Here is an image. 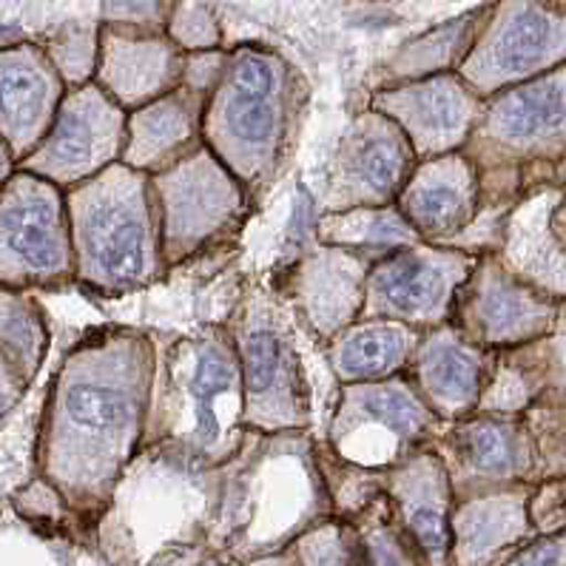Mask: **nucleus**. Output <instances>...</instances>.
Here are the masks:
<instances>
[{"label":"nucleus","mask_w":566,"mask_h":566,"mask_svg":"<svg viewBox=\"0 0 566 566\" xmlns=\"http://www.w3.org/2000/svg\"><path fill=\"white\" fill-rule=\"evenodd\" d=\"M424 331L390 319H359L331 339V367L339 385L401 376Z\"/></svg>","instance_id":"nucleus-23"},{"label":"nucleus","mask_w":566,"mask_h":566,"mask_svg":"<svg viewBox=\"0 0 566 566\" xmlns=\"http://www.w3.org/2000/svg\"><path fill=\"white\" fill-rule=\"evenodd\" d=\"M74 282L101 294H128L163 273L160 217L151 174L114 163L66 191Z\"/></svg>","instance_id":"nucleus-5"},{"label":"nucleus","mask_w":566,"mask_h":566,"mask_svg":"<svg viewBox=\"0 0 566 566\" xmlns=\"http://www.w3.org/2000/svg\"><path fill=\"white\" fill-rule=\"evenodd\" d=\"M381 490L394 501L396 515L419 546L424 566H450L453 484L433 444L381 473Z\"/></svg>","instance_id":"nucleus-19"},{"label":"nucleus","mask_w":566,"mask_h":566,"mask_svg":"<svg viewBox=\"0 0 566 566\" xmlns=\"http://www.w3.org/2000/svg\"><path fill=\"white\" fill-rule=\"evenodd\" d=\"M200 566H228V564H222V560H217V558H206Z\"/></svg>","instance_id":"nucleus-38"},{"label":"nucleus","mask_w":566,"mask_h":566,"mask_svg":"<svg viewBox=\"0 0 566 566\" xmlns=\"http://www.w3.org/2000/svg\"><path fill=\"white\" fill-rule=\"evenodd\" d=\"M481 134L504 146H535L566 128V72L510 88L484 112Z\"/></svg>","instance_id":"nucleus-24"},{"label":"nucleus","mask_w":566,"mask_h":566,"mask_svg":"<svg viewBox=\"0 0 566 566\" xmlns=\"http://www.w3.org/2000/svg\"><path fill=\"white\" fill-rule=\"evenodd\" d=\"M206 97L186 83L157 101L128 112L126 148L120 163L143 174H157L202 146Z\"/></svg>","instance_id":"nucleus-22"},{"label":"nucleus","mask_w":566,"mask_h":566,"mask_svg":"<svg viewBox=\"0 0 566 566\" xmlns=\"http://www.w3.org/2000/svg\"><path fill=\"white\" fill-rule=\"evenodd\" d=\"M407 370L416 394L441 424L475 410L484 394V356L450 322L421 334Z\"/></svg>","instance_id":"nucleus-20"},{"label":"nucleus","mask_w":566,"mask_h":566,"mask_svg":"<svg viewBox=\"0 0 566 566\" xmlns=\"http://www.w3.org/2000/svg\"><path fill=\"white\" fill-rule=\"evenodd\" d=\"M285 296L253 291L228 331L242 374V424L248 433H296L311 424V381L296 350Z\"/></svg>","instance_id":"nucleus-6"},{"label":"nucleus","mask_w":566,"mask_h":566,"mask_svg":"<svg viewBox=\"0 0 566 566\" xmlns=\"http://www.w3.org/2000/svg\"><path fill=\"white\" fill-rule=\"evenodd\" d=\"M479 174L470 154L447 151L419 160L401 188L396 208L421 242L453 245L475 217Z\"/></svg>","instance_id":"nucleus-18"},{"label":"nucleus","mask_w":566,"mask_h":566,"mask_svg":"<svg viewBox=\"0 0 566 566\" xmlns=\"http://www.w3.org/2000/svg\"><path fill=\"white\" fill-rule=\"evenodd\" d=\"M455 331L481 345H513L535 336L546 307L495 265H473L453 305Z\"/></svg>","instance_id":"nucleus-21"},{"label":"nucleus","mask_w":566,"mask_h":566,"mask_svg":"<svg viewBox=\"0 0 566 566\" xmlns=\"http://www.w3.org/2000/svg\"><path fill=\"white\" fill-rule=\"evenodd\" d=\"M300 81L276 52L240 46L202 108V146L248 193L276 177L300 114Z\"/></svg>","instance_id":"nucleus-4"},{"label":"nucleus","mask_w":566,"mask_h":566,"mask_svg":"<svg viewBox=\"0 0 566 566\" xmlns=\"http://www.w3.org/2000/svg\"><path fill=\"white\" fill-rule=\"evenodd\" d=\"M473 265L464 248L433 242H416L379 256L367 268L359 319H390L416 331L447 325Z\"/></svg>","instance_id":"nucleus-11"},{"label":"nucleus","mask_w":566,"mask_h":566,"mask_svg":"<svg viewBox=\"0 0 566 566\" xmlns=\"http://www.w3.org/2000/svg\"><path fill=\"white\" fill-rule=\"evenodd\" d=\"M174 0H106L103 14L108 23H132V27L163 29L168 23Z\"/></svg>","instance_id":"nucleus-33"},{"label":"nucleus","mask_w":566,"mask_h":566,"mask_svg":"<svg viewBox=\"0 0 566 566\" xmlns=\"http://www.w3.org/2000/svg\"><path fill=\"white\" fill-rule=\"evenodd\" d=\"M154 374L166 385L151 387L148 427L154 447H168L191 464L220 470L237 455L248 430L242 424V374L228 331L186 334L157 356Z\"/></svg>","instance_id":"nucleus-3"},{"label":"nucleus","mask_w":566,"mask_h":566,"mask_svg":"<svg viewBox=\"0 0 566 566\" xmlns=\"http://www.w3.org/2000/svg\"><path fill=\"white\" fill-rule=\"evenodd\" d=\"M316 242L356 251L376 262L379 256L416 245L419 233L407 226L396 206L379 208H345V211H327L316 222Z\"/></svg>","instance_id":"nucleus-27"},{"label":"nucleus","mask_w":566,"mask_h":566,"mask_svg":"<svg viewBox=\"0 0 566 566\" xmlns=\"http://www.w3.org/2000/svg\"><path fill=\"white\" fill-rule=\"evenodd\" d=\"M217 475L208 544H222L242 560L280 555L311 526L327 521L334 501L319 455L307 447L305 430L251 433Z\"/></svg>","instance_id":"nucleus-2"},{"label":"nucleus","mask_w":566,"mask_h":566,"mask_svg":"<svg viewBox=\"0 0 566 566\" xmlns=\"http://www.w3.org/2000/svg\"><path fill=\"white\" fill-rule=\"evenodd\" d=\"M486 14H490V7L473 9V12L453 18L450 23H441V27L419 34L413 41H407L381 66L379 86H394V83L421 81V77H433V74L459 72L467 52L473 49L475 38H479L481 27H484Z\"/></svg>","instance_id":"nucleus-25"},{"label":"nucleus","mask_w":566,"mask_h":566,"mask_svg":"<svg viewBox=\"0 0 566 566\" xmlns=\"http://www.w3.org/2000/svg\"><path fill=\"white\" fill-rule=\"evenodd\" d=\"M14 171H18V160H14V154L12 148L7 146V140L0 137V186H3Z\"/></svg>","instance_id":"nucleus-37"},{"label":"nucleus","mask_w":566,"mask_h":566,"mask_svg":"<svg viewBox=\"0 0 566 566\" xmlns=\"http://www.w3.org/2000/svg\"><path fill=\"white\" fill-rule=\"evenodd\" d=\"M49 61L69 88L94 81L97 72V54H101V29L94 23H66L49 38Z\"/></svg>","instance_id":"nucleus-31"},{"label":"nucleus","mask_w":566,"mask_h":566,"mask_svg":"<svg viewBox=\"0 0 566 566\" xmlns=\"http://www.w3.org/2000/svg\"><path fill=\"white\" fill-rule=\"evenodd\" d=\"M370 260L356 251L319 245L287 268L285 302L319 339H334L359 322Z\"/></svg>","instance_id":"nucleus-16"},{"label":"nucleus","mask_w":566,"mask_h":566,"mask_svg":"<svg viewBox=\"0 0 566 566\" xmlns=\"http://www.w3.org/2000/svg\"><path fill=\"white\" fill-rule=\"evenodd\" d=\"M564 57L566 0H501L490 7L459 77L475 94H490L546 72Z\"/></svg>","instance_id":"nucleus-10"},{"label":"nucleus","mask_w":566,"mask_h":566,"mask_svg":"<svg viewBox=\"0 0 566 566\" xmlns=\"http://www.w3.org/2000/svg\"><path fill=\"white\" fill-rule=\"evenodd\" d=\"M506 566H566V541L549 538L533 544L521 555H515Z\"/></svg>","instance_id":"nucleus-36"},{"label":"nucleus","mask_w":566,"mask_h":566,"mask_svg":"<svg viewBox=\"0 0 566 566\" xmlns=\"http://www.w3.org/2000/svg\"><path fill=\"white\" fill-rule=\"evenodd\" d=\"M419 166L413 146L387 114L367 108L350 123L331 168V211L396 206Z\"/></svg>","instance_id":"nucleus-13"},{"label":"nucleus","mask_w":566,"mask_h":566,"mask_svg":"<svg viewBox=\"0 0 566 566\" xmlns=\"http://www.w3.org/2000/svg\"><path fill=\"white\" fill-rule=\"evenodd\" d=\"M66 92L46 49L29 41L0 46V137L14 160L41 146Z\"/></svg>","instance_id":"nucleus-17"},{"label":"nucleus","mask_w":566,"mask_h":566,"mask_svg":"<svg viewBox=\"0 0 566 566\" xmlns=\"http://www.w3.org/2000/svg\"><path fill=\"white\" fill-rule=\"evenodd\" d=\"M521 510L510 499H475L450 513V560L484 564L495 549L518 535Z\"/></svg>","instance_id":"nucleus-28"},{"label":"nucleus","mask_w":566,"mask_h":566,"mask_svg":"<svg viewBox=\"0 0 566 566\" xmlns=\"http://www.w3.org/2000/svg\"><path fill=\"white\" fill-rule=\"evenodd\" d=\"M447 450H436L444 461L450 484L461 475L473 479H506L524 461L513 427L495 419L455 421L444 433Z\"/></svg>","instance_id":"nucleus-26"},{"label":"nucleus","mask_w":566,"mask_h":566,"mask_svg":"<svg viewBox=\"0 0 566 566\" xmlns=\"http://www.w3.org/2000/svg\"><path fill=\"white\" fill-rule=\"evenodd\" d=\"M186 52L166 29L106 23L94 83L126 112L146 106L182 83Z\"/></svg>","instance_id":"nucleus-15"},{"label":"nucleus","mask_w":566,"mask_h":566,"mask_svg":"<svg viewBox=\"0 0 566 566\" xmlns=\"http://www.w3.org/2000/svg\"><path fill=\"white\" fill-rule=\"evenodd\" d=\"M166 32L182 52H208L220 46V29L200 0H174Z\"/></svg>","instance_id":"nucleus-32"},{"label":"nucleus","mask_w":566,"mask_h":566,"mask_svg":"<svg viewBox=\"0 0 566 566\" xmlns=\"http://www.w3.org/2000/svg\"><path fill=\"white\" fill-rule=\"evenodd\" d=\"M72 535L46 524H34L12 510H0V566H77Z\"/></svg>","instance_id":"nucleus-30"},{"label":"nucleus","mask_w":566,"mask_h":566,"mask_svg":"<svg viewBox=\"0 0 566 566\" xmlns=\"http://www.w3.org/2000/svg\"><path fill=\"white\" fill-rule=\"evenodd\" d=\"M370 108L387 114L405 132L419 160L461 151L479 120L475 92L461 81L459 72L379 86L370 97Z\"/></svg>","instance_id":"nucleus-14"},{"label":"nucleus","mask_w":566,"mask_h":566,"mask_svg":"<svg viewBox=\"0 0 566 566\" xmlns=\"http://www.w3.org/2000/svg\"><path fill=\"white\" fill-rule=\"evenodd\" d=\"M151 191L166 268L191 260L193 253L237 231L251 197L206 146L151 174Z\"/></svg>","instance_id":"nucleus-9"},{"label":"nucleus","mask_w":566,"mask_h":566,"mask_svg":"<svg viewBox=\"0 0 566 566\" xmlns=\"http://www.w3.org/2000/svg\"><path fill=\"white\" fill-rule=\"evenodd\" d=\"M316 200L314 193L307 191L305 186H300L294 200V211H291V220H287V248L291 251H302L307 242H316Z\"/></svg>","instance_id":"nucleus-34"},{"label":"nucleus","mask_w":566,"mask_h":566,"mask_svg":"<svg viewBox=\"0 0 566 566\" xmlns=\"http://www.w3.org/2000/svg\"><path fill=\"white\" fill-rule=\"evenodd\" d=\"M32 381L23 376L18 361L0 347V427L7 424L9 416L14 413V407L21 405Z\"/></svg>","instance_id":"nucleus-35"},{"label":"nucleus","mask_w":566,"mask_h":566,"mask_svg":"<svg viewBox=\"0 0 566 566\" xmlns=\"http://www.w3.org/2000/svg\"><path fill=\"white\" fill-rule=\"evenodd\" d=\"M441 421L416 394L413 381L390 376L342 385L327 430L331 455L367 473H387L421 447L433 444Z\"/></svg>","instance_id":"nucleus-7"},{"label":"nucleus","mask_w":566,"mask_h":566,"mask_svg":"<svg viewBox=\"0 0 566 566\" xmlns=\"http://www.w3.org/2000/svg\"><path fill=\"white\" fill-rule=\"evenodd\" d=\"M74 282L66 191L32 171L0 186V285L54 291Z\"/></svg>","instance_id":"nucleus-8"},{"label":"nucleus","mask_w":566,"mask_h":566,"mask_svg":"<svg viewBox=\"0 0 566 566\" xmlns=\"http://www.w3.org/2000/svg\"><path fill=\"white\" fill-rule=\"evenodd\" d=\"M126 120V108L117 106L94 81L69 88L41 146L23 157L18 168L69 191L120 163Z\"/></svg>","instance_id":"nucleus-12"},{"label":"nucleus","mask_w":566,"mask_h":566,"mask_svg":"<svg viewBox=\"0 0 566 566\" xmlns=\"http://www.w3.org/2000/svg\"><path fill=\"white\" fill-rule=\"evenodd\" d=\"M0 347L18 361L29 381L41 374L49 354V325L32 291L0 285Z\"/></svg>","instance_id":"nucleus-29"},{"label":"nucleus","mask_w":566,"mask_h":566,"mask_svg":"<svg viewBox=\"0 0 566 566\" xmlns=\"http://www.w3.org/2000/svg\"><path fill=\"white\" fill-rule=\"evenodd\" d=\"M157 350L146 334L112 327L69 350L49 385L34 464L77 521L106 513L148 436Z\"/></svg>","instance_id":"nucleus-1"}]
</instances>
